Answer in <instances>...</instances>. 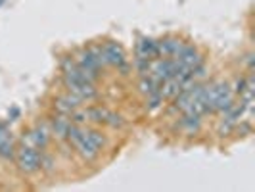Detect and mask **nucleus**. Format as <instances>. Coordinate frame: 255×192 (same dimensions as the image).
Returning a JSON list of instances; mask_svg holds the SVG:
<instances>
[{"label":"nucleus","mask_w":255,"mask_h":192,"mask_svg":"<svg viewBox=\"0 0 255 192\" xmlns=\"http://www.w3.org/2000/svg\"><path fill=\"white\" fill-rule=\"evenodd\" d=\"M81 104H83V100L77 96L75 92H69V94H64V96L58 98L56 108H58V112H62V114H71L73 110L81 108Z\"/></svg>","instance_id":"423d86ee"},{"label":"nucleus","mask_w":255,"mask_h":192,"mask_svg":"<svg viewBox=\"0 0 255 192\" xmlns=\"http://www.w3.org/2000/svg\"><path fill=\"white\" fill-rule=\"evenodd\" d=\"M234 104V92L227 83H217V100H215V112H227Z\"/></svg>","instance_id":"7ed1b4c3"},{"label":"nucleus","mask_w":255,"mask_h":192,"mask_svg":"<svg viewBox=\"0 0 255 192\" xmlns=\"http://www.w3.org/2000/svg\"><path fill=\"white\" fill-rule=\"evenodd\" d=\"M75 148H77V152H79V156H81L83 160H87V162H92V160L98 156V152H100V150H96V148L90 144V141L87 139V135H83V137L75 142Z\"/></svg>","instance_id":"6e6552de"},{"label":"nucleus","mask_w":255,"mask_h":192,"mask_svg":"<svg viewBox=\"0 0 255 192\" xmlns=\"http://www.w3.org/2000/svg\"><path fill=\"white\" fill-rule=\"evenodd\" d=\"M0 158H2V160H13V158H15V148H13L12 139L0 142Z\"/></svg>","instance_id":"4468645a"},{"label":"nucleus","mask_w":255,"mask_h":192,"mask_svg":"<svg viewBox=\"0 0 255 192\" xmlns=\"http://www.w3.org/2000/svg\"><path fill=\"white\" fill-rule=\"evenodd\" d=\"M89 54L92 56V60L98 64L100 69H102L104 65H108V60H106V50H104L102 44H94V46H90Z\"/></svg>","instance_id":"f8f14e48"},{"label":"nucleus","mask_w":255,"mask_h":192,"mask_svg":"<svg viewBox=\"0 0 255 192\" xmlns=\"http://www.w3.org/2000/svg\"><path fill=\"white\" fill-rule=\"evenodd\" d=\"M85 135H87V139H89L90 144L96 150H102L104 146H106V139L102 137V133H98V131H85Z\"/></svg>","instance_id":"ddd939ff"},{"label":"nucleus","mask_w":255,"mask_h":192,"mask_svg":"<svg viewBox=\"0 0 255 192\" xmlns=\"http://www.w3.org/2000/svg\"><path fill=\"white\" fill-rule=\"evenodd\" d=\"M177 60H179L182 65L190 67V69L202 64V58H200V54H198V50H196L194 46H182V50H180V54L177 56Z\"/></svg>","instance_id":"0eeeda50"},{"label":"nucleus","mask_w":255,"mask_h":192,"mask_svg":"<svg viewBox=\"0 0 255 192\" xmlns=\"http://www.w3.org/2000/svg\"><path fill=\"white\" fill-rule=\"evenodd\" d=\"M136 56L138 58H148V60L157 58V42L152 38H142L136 44Z\"/></svg>","instance_id":"1a4fd4ad"},{"label":"nucleus","mask_w":255,"mask_h":192,"mask_svg":"<svg viewBox=\"0 0 255 192\" xmlns=\"http://www.w3.org/2000/svg\"><path fill=\"white\" fill-rule=\"evenodd\" d=\"M200 117H202V115L184 112V117L180 119V129H182L184 133H188V135L198 133V131H200V127H202V119H200Z\"/></svg>","instance_id":"9d476101"},{"label":"nucleus","mask_w":255,"mask_h":192,"mask_svg":"<svg viewBox=\"0 0 255 192\" xmlns=\"http://www.w3.org/2000/svg\"><path fill=\"white\" fill-rule=\"evenodd\" d=\"M10 139H12V135H10V129L6 127L4 123H0V142L10 141Z\"/></svg>","instance_id":"a211bd4d"},{"label":"nucleus","mask_w":255,"mask_h":192,"mask_svg":"<svg viewBox=\"0 0 255 192\" xmlns=\"http://www.w3.org/2000/svg\"><path fill=\"white\" fill-rule=\"evenodd\" d=\"M69 125H71L69 119H65V117H54V119H52V127H50L52 135H56L58 139H65Z\"/></svg>","instance_id":"9b49d317"},{"label":"nucleus","mask_w":255,"mask_h":192,"mask_svg":"<svg viewBox=\"0 0 255 192\" xmlns=\"http://www.w3.org/2000/svg\"><path fill=\"white\" fill-rule=\"evenodd\" d=\"M104 50H106V60H108V65L121 67V65L127 64L125 50H123L117 42H106V44H104Z\"/></svg>","instance_id":"20e7f679"},{"label":"nucleus","mask_w":255,"mask_h":192,"mask_svg":"<svg viewBox=\"0 0 255 192\" xmlns=\"http://www.w3.org/2000/svg\"><path fill=\"white\" fill-rule=\"evenodd\" d=\"M52 131L46 123H38L37 127L33 129L27 139H23V146H31V148H46L50 142Z\"/></svg>","instance_id":"f03ea898"},{"label":"nucleus","mask_w":255,"mask_h":192,"mask_svg":"<svg viewBox=\"0 0 255 192\" xmlns=\"http://www.w3.org/2000/svg\"><path fill=\"white\" fill-rule=\"evenodd\" d=\"M252 60H254V56L248 54V56H246V64H248V67H252Z\"/></svg>","instance_id":"6ab92c4d"},{"label":"nucleus","mask_w":255,"mask_h":192,"mask_svg":"<svg viewBox=\"0 0 255 192\" xmlns=\"http://www.w3.org/2000/svg\"><path fill=\"white\" fill-rule=\"evenodd\" d=\"M38 160H40V154L37 152V148H31V146H21L15 152V164L21 173H35L38 169Z\"/></svg>","instance_id":"f257e3e1"},{"label":"nucleus","mask_w":255,"mask_h":192,"mask_svg":"<svg viewBox=\"0 0 255 192\" xmlns=\"http://www.w3.org/2000/svg\"><path fill=\"white\" fill-rule=\"evenodd\" d=\"M106 125H110V127H121L123 125V119H121V115H115V114H108V119H106Z\"/></svg>","instance_id":"f3484780"},{"label":"nucleus","mask_w":255,"mask_h":192,"mask_svg":"<svg viewBox=\"0 0 255 192\" xmlns=\"http://www.w3.org/2000/svg\"><path fill=\"white\" fill-rule=\"evenodd\" d=\"M182 42L177 38H165L161 42H157V56H163V58H177L182 50Z\"/></svg>","instance_id":"39448f33"},{"label":"nucleus","mask_w":255,"mask_h":192,"mask_svg":"<svg viewBox=\"0 0 255 192\" xmlns=\"http://www.w3.org/2000/svg\"><path fill=\"white\" fill-rule=\"evenodd\" d=\"M150 65H152V60H148V58H138V56H136V69H138V73H140L142 77L150 75Z\"/></svg>","instance_id":"dca6fc26"},{"label":"nucleus","mask_w":255,"mask_h":192,"mask_svg":"<svg viewBox=\"0 0 255 192\" xmlns=\"http://www.w3.org/2000/svg\"><path fill=\"white\" fill-rule=\"evenodd\" d=\"M163 102V94H161V90H153L152 94H148V110H155V108H159Z\"/></svg>","instance_id":"2eb2a0df"}]
</instances>
